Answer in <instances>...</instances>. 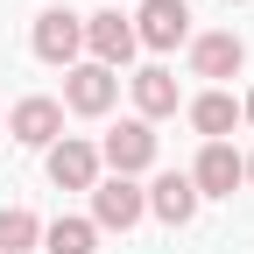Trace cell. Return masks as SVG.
<instances>
[{"instance_id": "15", "label": "cell", "mask_w": 254, "mask_h": 254, "mask_svg": "<svg viewBox=\"0 0 254 254\" xmlns=\"http://www.w3.org/2000/svg\"><path fill=\"white\" fill-rule=\"evenodd\" d=\"M36 240H43L36 212H21V205H0V254H28Z\"/></svg>"}, {"instance_id": "5", "label": "cell", "mask_w": 254, "mask_h": 254, "mask_svg": "<svg viewBox=\"0 0 254 254\" xmlns=\"http://www.w3.org/2000/svg\"><path fill=\"white\" fill-rule=\"evenodd\" d=\"M148 212V198L134 190V177H106V184H92V219H99V226H134V219Z\"/></svg>"}, {"instance_id": "8", "label": "cell", "mask_w": 254, "mask_h": 254, "mask_svg": "<svg viewBox=\"0 0 254 254\" xmlns=\"http://www.w3.org/2000/svg\"><path fill=\"white\" fill-rule=\"evenodd\" d=\"M233 184H240V155L226 141H205L198 170H190V190H198V198H233Z\"/></svg>"}, {"instance_id": "1", "label": "cell", "mask_w": 254, "mask_h": 254, "mask_svg": "<svg viewBox=\"0 0 254 254\" xmlns=\"http://www.w3.org/2000/svg\"><path fill=\"white\" fill-rule=\"evenodd\" d=\"M184 36H190V7H184V0H141L134 43H148V50H177Z\"/></svg>"}, {"instance_id": "10", "label": "cell", "mask_w": 254, "mask_h": 254, "mask_svg": "<svg viewBox=\"0 0 254 254\" xmlns=\"http://www.w3.org/2000/svg\"><path fill=\"white\" fill-rule=\"evenodd\" d=\"M85 50L99 57L106 71L127 64V57H134V21H120V14H85Z\"/></svg>"}, {"instance_id": "2", "label": "cell", "mask_w": 254, "mask_h": 254, "mask_svg": "<svg viewBox=\"0 0 254 254\" xmlns=\"http://www.w3.org/2000/svg\"><path fill=\"white\" fill-rule=\"evenodd\" d=\"M113 92H120V78L106 71V64H78V71H64V106H71V113H106L113 106Z\"/></svg>"}, {"instance_id": "4", "label": "cell", "mask_w": 254, "mask_h": 254, "mask_svg": "<svg viewBox=\"0 0 254 254\" xmlns=\"http://www.w3.org/2000/svg\"><path fill=\"white\" fill-rule=\"evenodd\" d=\"M78 50H85V14H64V7L36 14V57L43 64H71Z\"/></svg>"}, {"instance_id": "16", "label": "cell", "mask_w": 254, "mask_h": 254, "mask_svg": "<svg viewBox=\"0 0 254 254\" xmlns=\"http://www.w3.org/2000/svg\"><path fill=\"white\" fill-rule=\"evenodd\" d=\"M240 177H247V184H254V155H247V163H240Z\"/></svg>"}, {"instance_id": "13", "label": "cell", "mask_w": 254, "mask_h": 254, "mask_svg": "<svg viewBox=\"0 0 254 254\" xmlns=\"http://www.w3.org/2000/svg\"><path fill=\"white\" fill-rule=\"evenodd\" d=\"M233 120H240V106L226 99V92H205V99H190V127H198L205 141H219V134H233Z\"/></svg>"}, {"instance_id": "17", "label": "cell", "mask_w": 254, "mask_h": 254, "mask_svg": "<svg viewBox=\"0 0 254 254\" xmlns=\"http://www.w3.org/2000/svg\"><path fill=\"white\" fill-rule=\"evenodd\" d=\"M240 113H247V120H254V92H247V106H240Z\"/></svg>"}, {"instance_id": "9", "label": "cell", "mask_w": 254, "mask_h": 254, "mask_svg": "<svg viewBox=\"0 0 254 254\" xmlns=\"http://www.w3.org/2000/svg\"><path fill=\"white\" fill-rule=\"evenodd\" d=\"M240 64H247V43L233 36V28H219V36H198V43H190V71H198V78H233Z\"/></svg>"}, {"instance_id": "12", "label": "cell", "mask_w": 254, "mask_h": 254, "mask_svg": "<svg viewBox=\"0 0 254 254\" xmlns=\"http://www.w3.org/2000/svg\"><path fill=\"white\" fill-rule=\"evenodd\" d=\"M134 106H141V120H163V113H177V78L163 71V64H148V71L134 78Z\"/></svg>"}, {"instance_id": "6", "label": "cell", "mask_w": 254, "mask_h": 254, "mask_svg": "<svg viewBox=\"0 0 254 254\" xmlns=\"http://www.w3.org/2000/svg\"><path fill=\"white\" fill-rule=\"evenodd\" d=\"M106 163H113V177H134V170H148L155 163V134H148V120H120L113 134H106Z\"/></svg>"}, {"instance_id": "7", "label": "cell", "mask_w": 254, "mask_h": 254, "mask_svg": "<svg viewBox=\"0 0 254 254\" xmlns=\"http://www.w3.org/2000/svg\"><path fill=\"white\" fill-rule=\"evenodd\" d=\"M7 134H14V141H28V148L64 141V106H57V99H21V106L7 113Z\"/></svg>"}, {"instance_id": "3", "label": "cell", "mask_w": 254, "mask_h": 254, "mask_svg": "<svg viewBox=\"0 0 254 254\" xmlns=\"http://www.w3.org/2000/svg\"><path fill=\"white\" fill-rule=\"evenodd\" d=\"M50 184L57 190H92V184H99V148H92V141H71V134L50 141Z\"/></svg>"}, {"instance_id": "11", "label": "cell", "mask_w": 254, "mask_h": 254, "mask_svg": "<svg viewBox=\"0 0 254 254\" xmlns=\"http://www.w3.org/2000/svg\"><path fill=\"white\" fill-rule=\"evenodd\" d=\"M148 212L163 219V226H184L190 212H198V190H190V177H155V190H148Z\"/></svg>"}, {"instance_id": "14", "label": "cell", "mask_w": 254, "mask_h": 254, "mask_svg": "<svg viewBox=\"0 0 254 254\" xmlns=\"http://www.w3.org/2000/svg\"><path fill=\"white\" fill-rule=\"evenodd\" d=\"M92 247H99L92 219H57V226H43V254H92Z\"/></svg>"}]
</instances>
